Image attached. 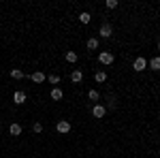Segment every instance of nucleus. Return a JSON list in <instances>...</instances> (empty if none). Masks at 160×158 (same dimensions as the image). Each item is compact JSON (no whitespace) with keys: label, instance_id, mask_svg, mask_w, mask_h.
Masks as SVG:
<instances>
[{"label":"nucleus","instance_id":"4be33fe9","mask_svg":"<svg viewBox=\"0 0 160 158\" xmlns=\"http://www.w3.org/2000/svg\"><path fill=\"white\" fill-rule=\"evenodd\" d=\"M158 51H160V43H158Z\"/></svg>","mask_w":160,"mask_h":158},{"label":"nucleus","instance_id":"6ab92c4d","mask_svg":"<svg viewBox=\"0 0 160 158\" xmlns=\"http://www.w3.org/2000/svg\"><path fill=\"white\" fill-rule=\"evenodd\" d=\"M32 130H34V133H43V124H41V122H34V124H32Z\"/></svg>","mask_w":160,"mask_h":158},{"label":"nucleus","instance_id":"f8f14e48","mask_svg":"<svg viewBox=\"0 0 160 158\" xmlns=\"http://www.w3.org/2000/svg\"><path fill=\"white\" fill-rule=\"evenodd\" d=\"M62 96H64V94H62L60 88H51V98H53V100H62Z\"/></svg>","mask_w":160,"mask_h":158},{"label":"nucleus","instance_id":"4468645a","mask_svg":"<svg viewBox=\"0 0 160 158\" xmlns=\"http://www.w3.org/2000/svg\"><path fill=\"white\" fill-rule=\"evenodd\" d=\"M88 98H90L92 103H96V100H100V94H98V90H90V92H88Z\"/></svg>","mask_w":160,"mask_h":158},{"label":"nucleus","instance_id":"6e6552de","mask_svg":"<svg viewBox=\"0 0 160 158\" xmlns=\"http://www.w3.org/2000/svg\"><path fill=\"white\" fill-rule=\"evenodd\" d=\"M64 60L68 62V64H75V62L79 60V56H77V51H66L64 54Z\"/></svg>","mask_w":160,"mask_h":158},{"label":"nucleus","instance_id":"7ed1b4c3","mask_svg":"<svg viewBox=\"0 0 160 158\" xmlns=\"http://www.w3.org/2000/svg\"><path fill=\"white\" fill-rule=\"evenodd\" d=\"M56 128H58V133H60V135H66V133H71V122H68V120H60V122H58V126H56Z\"/></svg>","mask_w":160,"mask_h":158},{"label":"nucleus","instance_id":"2eb2a0df","mask_svg":"<svg viewBox=\"0 0 160 158\" xmlns=\"http://www.w3.org/2000/svg\"><path fill=\"white\" fill-rule=\"evenodd\" d=\"M71 79H73L75 84H79V81L83 79V73H81V71H73V73H71Z\"/></svg>","mask_w":160,"mask_h":158},{"label":"nucleus","instance_id":"423d86ee","mask_svg":"<svg viewBox=\"0 0 160 158\" xmlns=\"http://www.w3.org/2000/svg\"><path fill=\"white\" fill-rule=\"evenodd\" d=\"M30 79H32V81H34V84H43V81H45V79H47V75L43 73V71H34V73L30 75Z\"/></svg>","mask_w":160,"mask_h":158},{"label":"nucleus","instance_id":"9b49d317","mask_svg":"<svg viewBox=\"0 0 160 158\" xmlns=\"http://www.w3.org/2000/svg\"><path fill=\"white\" fill-rule=\"evenodd\" d=\"M88 49H92V51H94V49H98V38L96 37H92V38H88Z\"/></svg>","mask_w":160,"mask_h":158},{"label":"nucleus","instance_id":"412c9836","mask_svg":"<svg viewBox=\"0 0 160 158\" xmlns=\"http://www.w3.org/2000/svg\"><path fill=\"white\" fill-rule=\"evenodd\" d=\"M118 103H115V96H109V109H115Z\"/></svg>","mask_w":160,"mask_h":158},{"label":"nucleus","instance_id":"f257e3e1","mask_svg":"<svg viewBox=\"0 0 160 158\" xmlns=\"http://www.w3.org/2000/svg\"><path fill=\"white\" fill-rule=\"evenodd\" d=\"M132 69H135L137 73L145 71V69H148V60H145L143 56H137V58H135V62H132Z\"/></svg>","mask_w":160,"mask_h":158},{"label":"nucleus","instance_id":"39448f33","mask_svg":"<svg viewBox=\"0 0 160 158\" xmlns=\"http://www.w3.org/2000/svg\"><path fill=\"white\" fill-rule=\"evenodd\" d=\"M98 32H100V37H102V38H109L111 34H113V28H111V24H107V22H105V24L100 26Z\"/></svg>","mask_w":160,"mask_h":158},{"label":"nucleus","instance_id":"f3484780","mask_svg":"<svg viewBox=\"0 0 160 158\" xmlns=\"http://www.w3.org/2000/svg\"><path fill=\"white\" fill-rule=\"evenodd\" d=\"M11 77H13V79H24V71H19V69H11Z\"/></svg>","mask_w":160,"mask_h":158},{"label":"nucleus","instance_id":"f03ea898","mask_svg":"<svg viewBox=\"0 0 160 158\" xmlns=\"http://www.w3.org/2000/svg\"><path fill=\"white\" fill-rule=\"evenodd\" d=\"M105 113H107V107H105V105H100V103H96V105L92 107V115H94L96 120L105 118Z\"/></svg>","mask_w":160,"mask_h":158},{"label":"nucleus","instance_id":"9d476101","mask_svg":"<svg viewBox=\"0 0 160 158\" xmlns=\"http://www.w3.org/2000/svg\"><path fill=\"white\" fill-rule=\"evenodd\" d=\"M79 22H81V24H90V22H92V15H90L88 11L79 13Z\"/></svg>","mask_w":160,"mask_h":158},{"label":"nucleus","instance_id":"20e7f679","mask_svg":"<svg viewBox=\"0 0 160 158\" xmlns=\"http://www.w3.org/2000/svg\"><path fill=\"white\" fill-rule=\"evenodd\" d=\"M98 62L100 64H111V62H113V54H111V51H100Z\"/></svg>","mask_w":160,"mask_h":158},{"label":"nucleus","instance_id":"dca6fc26","mask_svg":"<svg viewBox=\"0 0 160 158\" xmlns=\"http://www.w3.org/2000/svg\"><path fill=\"white\" fill-rule=\"evenodd\" d=\"M149 66H152L154 71H160V56H156V58H152V60H149Z\"/></svg>","mask_w":160,"mask_h":158},{"label":"nucleus","instance_id":"aec40b11","mask_svg":"<svg viewBox=\"0 0 160 158\" xmlns=\"http://www.w3.org/2000/svg\"><path fill=\"white\" fill-rule=\"evenodd\" d=\"M105 7H107V9H115V7H118V0H107Z\"/></svg>","mask_w":160,"mask_h":158},{"label":"nucleus","instance_id":"ddd939ff","mask_svg":"<svg viewBox=\"0 0 160 158\" xmlns=\"http://www.w3.org/2000/svg\"><path fill=\"white\" fill-rule=\"evenodd\" d=\"M94 79H96V84H105L107 81V73L105 71H98V73L94 75Z\"/></svg>","mask_w":160,"mask_h":158},{"label":"nucleus","instance_id":"0eeeda50","mask_svg":"<svg viewBox=\"0 0 160 158\" xmlns=\"http://www.w3.org/2000/svg\"><path fill=\"white\" fill-rule=\"evenodd\" d=\"M26 92H22V90H17V92H15V94H13V103H17V105H24L26 103Z\"/></svg>","mask_w":160,"mask_h":158},{"label":"nucleus","instance_id":"a211bd4d","mask_svg":"<svg viewBox=\"0 0 160 158\" xmlns=\"http://www.w3.org/2000/svg\"><path fill=\"white\" fill-rule=\"evenodd\" d=\"M47 81L53 84V85H58V84H60V75H49V77H47Z\"/></svg>","mask_w":160,"mask_h":158},{"label":"nucleus","instance_id":"1a4fd4ad","mask_svg":"<svg viewBox=\"0 0 160 158\" xmlns=\"http://www.w3.org/2000/svg\"><path fill=\"white\" fill-rule=\"evenodd\" d=\"M9 133H11V137H19V135H22V126L15 122V124H11V126H9Z\"/></svg>","mask_w":160,"mask_h":158}]
</instances>
